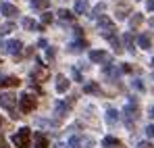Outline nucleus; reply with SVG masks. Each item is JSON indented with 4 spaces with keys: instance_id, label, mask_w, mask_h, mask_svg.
Returning a JSON list of instances; mask_svg holds the SVG:
<instances>
[{
    "instance_id": "f257e3e1",
    "label": "nucleus",
    "mask_w": 154,
    "mask_h": 148,
    "mask_svg": "<svg viewBox=\"0 0 154 148\" xmlns=\"http://www.w3.org/2000/svg\"><path fill=\"white\" fill-rule=\"evenodd\" d=\"M13 144L17 148H29L31 146V129H29V127H21V129L13 136Z\"/></svg>"
},
{
    "instance_id": "f03ea898",
    "label": "nucleus",
    "mask_w": 154,
    "mask_h": 148,
    "mask_svg": "<svg viewBox=\"0 0 154 148\" xmlns=\"http://www.w3.org/2000/svg\"><path fill=\"white\" fill-rule=\"evenodd\" d=\"M17 100H19V98H17V96H15L13 92H0V106H2V109H6V111H11L15 119L19 117V115L15 113V106H17Z\"/></svg>"
},
{
    "instance_id": "7ed1b4c3",
    "label": "nucleus",
    "mask_w": 154,
    "mask_h": 148,
    "mask_svg": "<svg viewBox=\"0 0 154 148\" xmlns=\"http://www.w3.org/2000/svg\"><path fill=\"white\" fill-rule=\"evenodd\" d=\"M23 48V44L19 42V40H8V42H0V52L2 54H13V56H17L19 52Z\"/></svg>"
},
{
    "instance_id": "20e7f679",
    "label": "nucleus",
    "mask_w": 154,
    "mask_h": 148,
    "mask_svg": "<svg viewBox=\"0 0 154 148\" xmlns=\"http://www.w3.org/2000/svg\"><path fill=\"white\" fill-rule=\"evenodd\" d=\"M35 63H38V67L31 71V79L33 81H48V77H50V71L42 65V61L40 58H35Z\"/></svg>"
},
{
    "instance_id": "39448f33",
    "label": "nucleus",
    "mask_w": 154,
    "mask_h": 148,
    "mask_svg": "<svg viewBox=\"0 0 154 148\" xmlns=\"http://www.w3.org/2000/svg\"><path fill=\"white\" fill-rule=\"evenodd\" d=\"M135 119H137V104L135 102H129L127 106H125V123H127L129 129L133 127Z\"/></svg>"
},
{
    "instance_id": "423d86ee",
    "label": "nucleus",
    "mask_w": 154,
    "mask_h": 148,
    "mask_svg": "<svg viewBox=\"0 0 154 148\" xmlns=\"http://www.w3.org/2000/svg\"><path fill=\"white\" fill-rule=\"evenodd\" d=\"M33 109H35V98H31L29 94H23L19 98V111L21 113H31Z\"/></svg>"
},
{
    "instance_id": "0eeeda50",
    "label": "nucleus",
    "mask_w": 154,
    "mask_h": 148,
    "mask_svg": "<svg viewBox=\"0 0 154 148\" xmlns=\"http://www.w3.org/2000/svg\"><path fill=\"white\" fill-rule=\"evenodd\" d=\"M90 61H92V63H102V65H108V63H110V56H108L104 50H92V52H90Z\"/></svg>"
},
{
    "instance_id": "6e6552de",
    "label": "nucleus",
    "mask_w": 154,
    "mask_h": 148,
    "mask_svg": "<svg viewBox=\"0 0 154 148\" xmlns=\"http://www.w3.org/2000/svg\"><path fill=\"white\" fill-rule=\"evenodd\" d=\"M19 86H21V79L15 77V75L0 77V88H19Z\"/></svg>"
},
{
    "instance_id": "1a4fd4ad",
    "label": "nucleus",
    "mask_w": 154,
    "mask_h": 148,
    "mask_svg": "<svg viewBox=\"0 0 154 148\" xmlns=\"http://www.w3.org/2000/svg\"><path fill=\"white\" fill-rule=\"evenodd\" d=\"M0 13H2L4 17H15V15H19V8H17L15 4L2 2V4H0Z\"/></svg>"
},
{
    "instance_id": "9d476101",
    "label": "nucleus",
    "mask_w": 154,
    "mask_h": 148,
    "mask_svg": "<svg viewBox=\"0 0 154 148\" xmlns=\"http://www.w3.org/2000/svg\"><path fill=\"white\" fill-rule=\"evenodd\" d=\"M33 148H50V142H48V138H46L42 131H38V134L33 136Z\"/></svg>"
},
{
    "instance_id": "9b49d317",
    "label": "nucleus",
    "mask_w": 154,
    "mask_h": 148,
    "mask_svg": "<svg viewBox=\"0 0 154 148\" xmlns=\"http://www.w3.org/2000/svg\"><path fill=\"white\" fill-rule=\"evenodd\" d=\"M67 90H69V79L63 73H58L56 75V92H58V94H65Z\"/></svg>"
},
{
    "instance_id": "f8f14e48",
    "label": "nucleus",
    "mask_w": 154,
    "mask_h": 148,
    "mask_svg": "<svg viewBox=\"0 0 154 148\" xmlns=\"http://www.w3.org/2000/svg\"><path fill=\"white\" fill-rule=\"evenodd\" d=\"M83 94H96V96H100V94H102L100 83H98V81H88V83L83 86Z\"/></svg>"
},
{
    "instance_id": "ddd939ff",
    "label": "nucleus",
    "mask_w": 154,
    "mask_h": 148,
    "mask_svg": "<svg viewBox=\"0 0 154 148\" xmlns=\"http://www.w3.org/2000/svg\"><path fill=\"white\" fill-rule=\"evenodd\" d=\"M83 48H88V42H85V40H79V42H71V44H69V52H71V54H79Z\"/></svg>"
},
{
    "instance_id": "4468645a",
    "label": "nucleus",
    "mask_w": 154,
    "mask_h": 148,
    "mask_svg": "<svg viewBox=\"0 0 154 148\" xmlns=\"http://www.w3.org/2000/svg\"><path fill=\"white\" fill-rule=\"evenodd\" d=\"M88 11H90L88 0H77L75 2V15H88Z\"/></svg>"
},
{
    "instance_id": "2eb2a0df",
    "label": "nucleus",
    "mask_w": 154,
    "mask_h": 148,
    "mask_svg": "<svg viewBox=\"0 0 154 148\" xmlns=\"http://www.w3.org/2000/svg\"><path fill=\"white\" fill-rule=\"evenodd\" d=\"M104 73L108 75V77H112V79H119V75H121V69L108 63V65H104Z\"/></svg>"
},
{
    "instance_id": "dca6fc26",
    "label": "nucleus",
    "mask_w": 154,
    "mask_h": 148,
    "mask_svg": "<svg viewBox=\"0 0 154 148\" xmlns=\"http://www.w3.org/2000/svg\"><path fill=\"white\" fill-rule=\"evenodd\" d=\"M137 44H140V48H144V50H150V48H152V40H150V36H148V33H142V36L137 38Z\"/></svg>"
},
{
    "instance_id": "f3484780",
    "label": "nucleus",
    "mask_w": 154,
    "mask_h": 148,
    "mask_svg": "<svg viewBox=\"0 0 154 148\" xmlns=\"http://www.w3.org/2000/svg\"><path fill=\"white\" fill-rule=\"evenodd\" d=\"M56 15H58V19H60V21H67V23H71V21L75 19V15H73L71 11H67V8H60Z\"/></svg>"
},
{
    "instance_id": "a211bd4d",
    "label": "nucleus",
    "mask_w": 154,
    "mask_h": 148,
    "mask_svg": "<svg viewBox=\"0 0 154 148\" xmlns=\"http://www.w3.org/2000/svg\"><path fill=\"white\" fill-rule=\"evenodd\" d=\"M21 23H23V27H25L27 31H35V29H42V25H38L35 21H33V19H29V17H25V19L21 21Z\"/></svg>"
},
{
    "instance_id": "6ab92c4d",
    "label": "nucleus",
    "mask_w": 154,
    "mask_h": 148,
    "mask_svg": "<svg viewBox=\"0 0 154 148\" xmlns=\"http://www.w3.org/2000/svg\"><path fill=\"white\" fill-rule=\"evenodd\" d=\"M83 146V140H81V136H71L69 138V142H67V148H81Z\"/></svg>"
},
{
    "instance_id": "aec40b11",
    "label": "nucleus",
    "mask_w": 154,
    "mask_h": 148,
    "mask_svg": "<svg viewBox=\"0 0 154 148\" xmlns=\"http://www.w3.org/2000/svg\"><path fill=\"white\" fill-rule=\"evenodd\" d=\"M117 121H119V113H117L115 109H108V111H106V123L115 125Z\"/></svg>"
},
{
    "instance_id": "412c9836",
    "label": "nucleus",
    "mask_w": 154,
    "mask_h": 148,
    "mask_svg": "<svg viewBox=\"0 0 154 148\" xmlns=\"http://www.w3.org/2000/svg\"><path fill=\"white\" fill-rule=\"evenodd\" d=\"M67 111H69V106H67L65 102H60V100H58V102L54 104V113H56V117H63V115H67Z\"/></svg>"
},
{
    "instance_id": "4be33fe9",
    "label": "nucleus",
    "mask_w": 154,
    "mask_h": 148,
    "mask_svg": "<svg viewBox=\"0 0 154 148\" xmlns=\"http://www.w3.org/2000/svg\"><path fill=\"white\" fill-rule=\"evenodd\" d=\"M123 46H125V50H129V52H133V33H125L123 36Z\"/></svg>"
},
{
    "instance_id": "5701e85b",
    "label": "nucleus",
    "mask_w": 154,
    "mask_h": 148,
    "mask_svg": "<svg viewBox=\"0 0 154 148\" xmlns=\"http://www.w3.org/2000/svg\"><path fill=\"white\" fill-rule=\"evenodd\" d=\"M15 27H17V25L13 23V21H6V23H2V25H0V36H6V33L15 31Z\"/></svg>"
},
{
    "instance_id": "b1692460",
    "label": "nucleus",
    "mask_w": 154,
    "mask_h": 148,
    "mask_svg": "<svg viewBox=\"0 0 154 148\" xmlns=\"http://www.w3.org/2000/svg\"><path fill=\"white\" fill-rule=\"evenodd\" d=\"M117 144H121V142H119L117 138H112V136H106L102 140V148H115Z\"/></svg>"
},
{
    "instance_id": "393cba45",
    "label": "nucleus",
    "mask_w": 154,
    "mask_h": 148,
    "mask_svg": "<svg viewBox=\"0 0 154 148\" xmlns=\"http://www.w3.org/2000/svg\"><path fill=\"white\" fill-rule=\"evenodd\" d=\"M142 21H144V17H142L140 13H133V17L129 19V25H131V29H135V27H140V25H142Z\"/></svg>"
},
{
    "instance_id": "a878e982",
    "label": "nucleus",
    "mask_w": 154,
    "mask_h": 148,
    "mask_svg": "<svg viewBox=\"0 0 154 148\" xmlns=\"http://www.w3.org/2000/svg\"><path fill=\"white\" fill-rule=\"evenodd\" d=\"M48 4H50V0H31V6H33V8H38V11L48 8Z\"/></svg>"
},
{
    "instance_id": "bb28decb",
    "label": "nucleus",
    "mask_w": 154,
    "mask_h": 148,
    "mask_svg": "<svg viewBox=\"0 0 154 148\" xmlns=\"http://www.w3.org/2000/svg\"><path fill=\"white\" fill-rule=\"evenodd\" d=\"M127 13H129V6H127V4H119V6H117V19H125V17H127Z\"/></svg>"
},
{
    "instance_id": "cd10ccee",
    "label": "nucleus",
    "mask_w": 154,
    "mask_h": 148,
    "mask_svg": "<svg viewBox=\"0 0 154 148\" xmlns=\"http://www.w3.org/2000/svg\"><path fill=\"white\" fill-rule=\"evenodd\" d=\"M104 11H106V4H98V6H96V8L92 11V17H94V19H98V17L102 15Z\"/></svg>"
},
{
    "instance_id": "c85d7f7f",
    "label": "nucleus",
    "mask_w": 154,
    "mask_h": 148,
    "mask_svg": "<svg viewBox=\"0 0 154 148\" xmlns=\"http://www.w3.org/2000/svg\"><path fill=\"white\" fill-rule=\"evenodd\" d=\"M38 123L40 125H48V127H58V121H56V119H54V121H50V119H40Z\"/></svg>"
},
{
    "instance_id": "c756f323",
    "label": "nucleus",
    "mask_w": 154,
    "mask_h": 148,
    "mask_svg": "<svg viewBox=\"0 0 154 148\" xmlns=\"http://www.w3.org/2000/svg\"><path fill=\"white\" fill-rule=\"evenodd\" d=\"M52 19H54V15H52V13H48V11L42 15V23H52Z\"/></svg>"
},
{
    "instance_id": "7c9ffc66",
    "label": "nucleus",
    "mask_w": 154,
    "mask_h": 148,
    "mask_svg": "<svg viewBox=\"0 0 154 148\" xmlns=\"http://www.w3.org/2000/svg\"><path fill=\"white\" fill-rule=\"evenodd\" d=\"M146 134H148V138H154V125H148L146 127Z\"/></svg>"
},
{
    "instance_id": "2f4dec72",
    "label": "nucleus",
    "mask_w": 154,
    "mask_h": 148,
    "mask_svg": "<svg viewBox=\"0 0 154 148\" xmlns=\"http://www.w3.org/2000/svg\"><path fill=\"white\" fill-rule=\"evenodd\" d=\"M137 148H154V146L150 144V142H140V144H137Z\"/></svg>"
},
{
    "instance_id": "473e14b6",
    "label": "nucleus",
    "mask_w": 154,
    "mask_h": 148,
    "mask_svg": "<svg viewBox=\"0 0 154 148\" xmlns=\"http://www.w3.org/2000/svg\"><path fill=\"white\" fill-rule=\"evenodd\" d=\"M133 86H135V88H137V90H144V83H142V81H140V79H135V81H133Z\"/></svg>"
},
{
    "instance_id": "72a5a7b5",
    "label": "nucleus",
    "mask_w": 154,
    "mask_h": 148,
    "mask_svg": "<svg viewBox=\"0 0 154 148\" xmlns=\"http://www.w3.org/2000/svg\"><path fill=\"white\" fill-rule=\"evenodd\" d=\"M73 77H75V81H81V73L77 69H73Z\"/></svg>"
},
{
    "instance_id": "f704fd0d",
    "label": "nucleus",
    "mask_w": 154,
    "mask_h": 148,
    "mask_svg": "<svg viewBox=\"0 0 154 148\" xmlns=\"http://www.w3.org/2000/svg\"><path fill=\"white\" fill-rule=\"evenodd\" d=\"M146 6H148V11H154V0H148Z\"/></svg>"
},
{
    "instance_id": "c9c22d12",
    "label": "nucleus",
    "mask_w": 154,
    "mask_h": 148,
    "mask_svg": "<svg viewBox=\"0 0 154 148\" xmlns=\"http://www.w3.org/2000/svg\"><path fill=\"white\" fill-rule=\"evenodd\" d=\"M46 56H48V58H54V50L48 48V50H46Z\"/></svg>"
},
{
    "instance_id": "e433bc0d",
    "label": "nucleus",
    "mask_w": 154,
    "mask_h": 148,
    "mask_svg": "<svg viewBox=\"0 0 154 148\" xmlns=\"http://www.w3.org/2000/svg\"><path fill=\"white\" fill-rule=\"evenodd\" d=\"M0 148H8V146H6V142H4V138H2V136H0Z\"/></svg>"
},
{
    "instance_id": "4c0bfd02",
    "label": "nucleus",
    "mask_w": 154,
    "mask_h": 148,
    "mask_svg": "<svg viewBox=\"0 0 154 148\" xmlns=\"http://www.w3.org/2000/svg\"><path fill=\"white\" fill-rule=\"evenodd\" d=\"M150 117L154 119V106H150Z\"/></svg>"
},
{
    "instance_id": "58836bf2",
    "label": "nucleus",
    "mask_w": 154,
    "mask_h": 148,
    "mask_svg": "<svg viewBox=\"0 0 154 148\" xmlns=\"http://www.w3.org/2000/svg\"><path fill=\"white\" fill-rule=\"evenodd\" d=\"M54 148H67L65 144H54Z\"/></svg>"
},
{
    "instance_id": "ea45409f",
    "label": "nucleus",
    "mask_w": 154,
    "mask_h": 148,
    "mask_svg": "<svg viewBox=\"0 0 154 148\" xmlns=\"http://www.w3.org/2000/svg\"><path fill=\"white\" fill-rule=\"evenodd\" d=\"M152 67H154V58H152Z\"/></svg>"
},
{
    "instance_id": "a19ab883",
    "label": "nucleus",
    "mask_w": 154,
    "mask_h": 148,
    "mask_svg": "<svg viewBox=\"0 0 154 148\" xmlns=\"http://www.w3.org/2000/svg\"><path fill=\"white\" fill-rule=\"evenodd\" d=\"M0 125H2V119H0Z\"/></svg>"
},
{
    "instance_id": "79ce46f5",
    "label": "nucleus",
    "mask_w": 154,
    "mask_h": 148,
    "mask_svg": "<svg viewBox=\"0 0 154 148\" xmlns=\"http://www.w3.org/2000/svg\"><path fill=\"white\" fill-rule=\"evenodd\" d=\"M152 79H154V73H152Z\"/></svg>"
},
{
    "instance_id": "37998d69",
    "label": "nucleus",
    "mask_w": 154,
    "mask_h": 148,
    "mask_svg": "<svg viewBox=\"0 0 154 148\" xmlns=\"http://www.w3.org/2000/svg\"><path fill=\"white\" fill-rule=\"evenodd\" d=\"M0 65H2V63H0Z\"/></svg>"
}]
</instances>
